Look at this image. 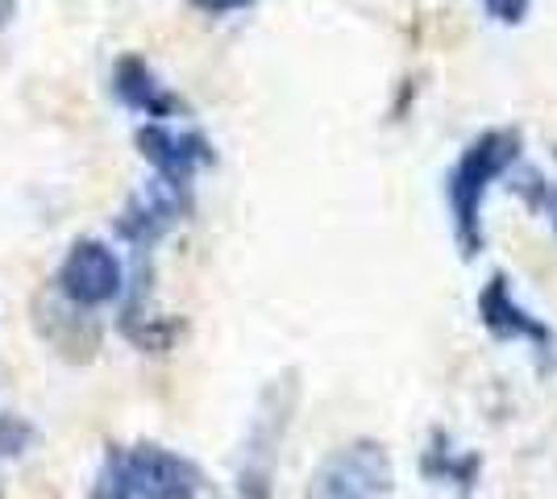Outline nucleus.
I'll use <instances>...</instances> for the list:
<instances>
[{"label":"nucleus","mask_w":557,"mask_h":499,"mask_svg":"<svg viewBox=\"0 0 557 499\" xmlns=\"http://www.w3.org/2000/svg\"><path fill=\"white\" fill-rule=\"evenodd\" d=\"M0 496H4V487H0Z\"/></svg>","instance_id":"14"},{"label":"nucleus","mask_w":557,"mask_h":499,"mask_svg":"<svg viewBox=\"0 0 557 499\" xmlns=\"http://www.w3.org/2000/svg\"><path fill=\"white\" fill-rule=\"evenodd\" d=\"M549 221H554V229H557V184L549 188Z\"/></svg>","instance_id":"12"},{"label":"nucleus","mask_w":557,"mask_h":499,"mask_svg":"<svg viewBox=\"0 0 557 499\" xmlns=\"http://www.w3.org/2000/svg\"><path fill=\"white\" fill-rule=\"evenodd\" d=\"M200 491V471L163 450V446H134L113 450L96 483V499H191Z\"/></svg>","instance_id":"2"},{"label":"nucleus","mask_w":557,"mask_h":499,"mask_svg":"<svg viewBox=\"0 0 557 499\" xmlns=\"http://www.w3.org/2000/svg\"><path fill=\"white\" fill-rule=\"evenodd\" d=\"M34 446V425L17 412H0V458H22Z\"/></svg>","instance_id":"9"},{"label":"nucleus","mask_w":557,"mask_h":499,"mask_svg":"<svg viewBox=\"0 0 557 499\" xmlns=\"http://www.w3.org/2000/svg\"><path fill=\"white\" fill-rule=\"evenodd\" d=\"M520 159V134L516 129H487L458 154V163L445 179V200H449V221H454V238L462 246L466 259H474L487 234H483V204L487 191L508 175Z\"/></svg>","instance_id":"1"},{"label":"nucleus","mask_w":557,"mask_h":499,"mask_svg":"<svg viewBox=\"0 0 557 499\" xmlns=\"http://www.w3.org/2000/svg\"><path fill=\"white\" fill-rule=\"evenodd\" d=\"M13 17V0H0V25Z\"/></svg>","instance_id":"13"},{"label":"nucleus","mask_w":557,"mask_h":499,"mask_svg":"<svg viewBox=\"0 0 557 499\" xmlns=\"http://www.w3.org/2000/svg\"><path fill=\"white\" fill-rule=\"evenodd\" d=\"M395 483L392 453L383 441L358 437L333 450L308 483V499H387Z\"/></svg>","instance_id":"3"},{"label":"nucleus","mask_w":557,"mask_h":499,"mask_svg":"<svg viewBox=\"0 0 557 499\" xmlns=\"http://www.w3.org/2000/svg\"><path fill=\"white\" fill-rule=\"evenodd\" d=\"M113 96L129 113H141L146 121H171V117H180V109H184L180 96L166 88L141 54H121V59H116Z\"/></svg>","instance_id":"8"},{"label":"nucleus","mask_w":557,"mask_h":499,"mask_svg":"<svg viewBox=\"0 0 557 499\" xmlns=\"http://www.w3.org/2000/svg\"><path fill=\"white\" fill-rule=\"evenodd\" d=\"M191 209V188H180V184H166L159 175H150V184H141L125 209L116 213V234L138 246V250H150L154 241H163L184 213Z\"/></svg>","instance_id":"6"},{"label":"nucleus","mask_w":557,"mask_h":499,"mask_svg":"<svg viewBox=\"0 0 557 499\" xmlns=\"http://www.w3.org/2000/svg\"><path fill=\"white\" fill-rule=\"evenodd\" d=\"M479 321H483V329H487L491 337H499V341H529L541 354L554 350L549 325H545L541 316H533V312L511 296V284L504 271H495L487 279V287L479 291Z\"/></svg>","instance_id":"7"},{"label":"nucleus","mask_w":557,"mask_h":499,"mask_svg":"<svg viewBox=\"0 0 557 499\" xmlns=\"http://www.w3.org/2000/svg\"><path fill=\"white\" fill-rule=\"evenodd\" d=\"M134 142H138L141 159L150 163V171L166 184H180V188H191L196 171L216 163V150H212V142L200 129H175L171 121L138 125Z\"/></svg>","instance_id":"5"},{"label":"nucleus","mask_w":557,"mask_h":499,"mask_svg":"<svg viewBox=\"0 0 557 499\" xmlns=\"http://www.w3.org/2000/svg\"><path fill=\"white\" fill-rule=\"evenodd\" d=\"M529 4H533V0H483L487 17H495L499 25H520L529 17Z\"/></svg>","instance_id":"10"},{"label":"nucleus","mask_w":557,"mask_h":499,"mask_svg":"<svg viewBox=\"0 0 557 499\" xmlns=\"http://www.w3.org/2000/svg\"><path fill=\"white\" fill-rule=\"evenodd\" d=\"M191 9H200V13H209V17H230V13H242V9H250L258 0H187Z\"/></svg>","instance_id":"11"},{"label":"nucleus","mask_w":557,"mask_h":499,"mask_svg":"<svg viewBox=\"0 0 557 499\" xmlns=\"http://www.w3.org/2000/svg\"><path fill=\"white\" fill-rule=\"evenodd\" d=\"M54 284L75 309H104L125 291V266H121L109 241L79 238L71 241V250L59 262Z\"/></svg>","instance_id":"4"}]
</instances>
